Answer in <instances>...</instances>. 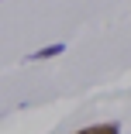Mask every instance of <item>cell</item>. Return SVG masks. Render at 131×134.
I'll return each mask as SVG.
<instances>
[{
  "mask_svg": "<svg viewBox=\"0 0 131 134\" xmlns=\"http://www.w3.org/2000/svg\"><path fill=\"white\" fill-rule=\"evenodd\" d=\"M76 134H121V124L117 120H103V124H86Z\"/></svg>",
  "mask_w": 131,
  "mask_h": 134,
  "instance_id": "1",
  "label": "cell"
},
{
  "mask_svg": "<svg viewBox=\"0 0 131 134\" xmlns=\"http://www.w3.org/2000/svg\"><path fill=\"white\" fill-rule=\"evenodd\" d=\"M62 52H66V45H45V48L31 52V62H38V59H55V55H62Z\"/></svg>",
  "mask_w": 131,
  "mask_h": 134,
  "instance_id": "2",
  "label": "cell"
}]
</instances>
